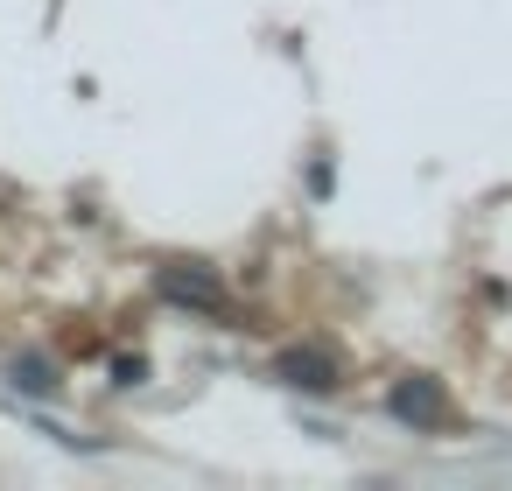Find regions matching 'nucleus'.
Segmentation results:
<instances>
[{
  "instance_id": "f257e3e1",
  "label": "nucleus",
  "mask_w": 512,
  "mask_h": 491,
  "mask_svg": "<svg viewBox=\"0 0 512 491\" xmlns=\"http://www.w3.org/2000/svg\"><path fill=\"white\" fill-rule=\"evenodd\" d=\"M267 379L288 386V393H337V386H344V365H337L323 344H281L274 365H267Z\"/></svg>"
},
{
  "instance_id": "f03ea898",
  "label": "nucleus",
  "mask_w": 512,
  "mask_h": 491,
  "mask_svg": "<svg viewBox=\"0 0 512 491\" xmlns=\"http://www.w3.org/2000/svg\"><path fill=\"white\" fill-rule=\"evenodd\" d=\"M386 414L400 421V428H414V435H435L442 421H456V407H449V393H442V379H400V386H386Z\"/></svg>"
},
{
  "instance_id": "7ed1b4c3",
  "label": "nucleus",
  "mask_w": 512,
  "mask_h": 491,
  "mask_svg": "<svg viewBox=\"0 0 512 491\" xmlns=\"http://www.w3.org/2000/svg\"><path fill=\"white\" fill-rule=\"evenodd\" d=\"M155 288H162V302H176V309H204V316H218V309H225L218 274H197V267H162V274H155Z\"/></svg>"
},
{
  "instance_id": "20e7f679",
  "label": "nucleus",
  "mask_w": 512,
  "mask_h": 491,
  "mask_svg": "<svg viewBox=\"0 0 512 491\" xmlns=\"http://www.w3.org/2000/svg\"><path fill=\"white\" fill-rule=\"evenodd\" d=\"M8 386H15V393H36V400H57V393H64V372H57L50 358H36V351H29V358H15V365H8Z\"/></svg>"
},
{
  "instance_id": "39448f33",
  "label": "nucleus",
  "mask_w": 512,
  "mask_h": 491,
  "mask_svg": "<svg viewBox=\"0 0 512 491\" xmlns=\"http://www.w3.org/2000/svg\"><path fill=\"white\" fill-rule=\"evenodd\" d=\"M141 379H148V358L141 351H120L113 358V386H141Z\"/></svg>"
}]
</instances>
